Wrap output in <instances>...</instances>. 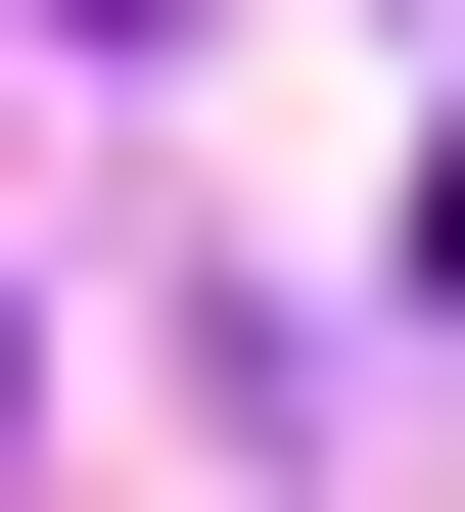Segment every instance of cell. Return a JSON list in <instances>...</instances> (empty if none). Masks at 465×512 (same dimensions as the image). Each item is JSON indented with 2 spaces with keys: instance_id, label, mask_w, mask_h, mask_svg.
Masks as SVG:
<instances>
[{
  "instance_id": "cell-1",
  "label": "cell",
  "mask_w": 465,
  "mask_h": 512,
  "mask_svg": "<svg viewBox=\"0 0 465 512\" xmlns=\"http://www.w3.org/2000/svg\"><path fill=\"white\" fill-rule=\"evenodd\" d=\"M419 280H465V187H419Z\"/></svg>"
}]
</instances>
